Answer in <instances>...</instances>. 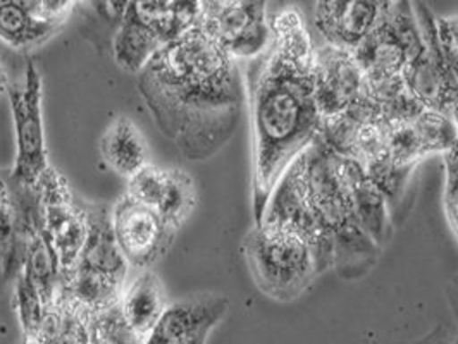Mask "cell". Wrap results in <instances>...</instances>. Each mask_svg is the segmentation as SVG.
Wrapping results in <instances>:
<instances>
[{
	"label": "cell",
	"mask_w": 458,
	"mask_h": 344,
	"mask_svg": "<svg viewBox=\"0 0 458 344\" xmlns=\"http://www.w3.org/2000/svg\"><path fill=\"white\" fill-rule=\"evenodd\" d=\"M137 88L159 131L186 161L212 159L238 128V63L200 26L162 46L138 72Z\"/></svg>",
	"instance_id": "cell-1"
},
{
	"label": "cell",
	"mask_w": 458,
	"mask_h": 344,
	"mask_svg": "<svg viewBox=\"0 0 458 344\" xmlns=\"http://www.w3.org/2000/svg\"><path fill=\"white\" fill-rule=\"evenodd\" d=\"M312 68L267 50L250 61L249 96L252 121V206L260 221L276 184L321 131Z\"/></svg>",
	"instance_id": "cell-2"
},
{
	"label": "cell",
	"mask_w": 458,
	"mask_h": 344,
	"mask_svg": "<svg viewBox=\"0 0 458 344\" xmlns=\"http://www.w3.org/2000/svg\"><path fill=\"white\" fill-rule=\"evenodd\" d=\"M309 197L322 228L333 241V269L344 279L369 271L379 247L360 226L344 184L340 183L329 159L327 145L318 137L301 152Z\"/></svg>",
	"instance_id": "cell-3"
},
{
	"label": "cell",
	"mask_w": 458,
	"mask_h": 344,
	"mask_svg": "<svg viewBox=\"0 0 458 344\" xmlns=\"http://www.w3.org/2000/svg\"><path fill=\"white\" fill-rule=\"evenodd\" d=\"M243 255L255 286L276 301H293L333 269L331 262L297 232L255 224L243 239Z\"/></svg>",
	"instance_id": "cell-4"
},
{
	"label": "cell",
	"mask_w": 458,
	"mask_h": 344,
	"mask_svg": "<svg viewBox=\"0 0 458 344\" xmlns=\"http://www.w3.org/2000/svg\"><path fill=\"white\" fill-rule=\"evenodd\" d=\"M318 137L331 150L360 164L390 202L398 200L409 176L391 162L388 122L376 100L367 95L364 102L344 114L322 121Z\"/></svg>",
	"instance_id": "cell-5"
},
{
	"label": "cell",
	"mask_w": 458,
	"mask_h": 344,
	"mask_svg": "<svg viewBox=\"0 0 458 344\" xmlns=\"http://www.w3.org/2000/svg\"><path fill=\"white\" fill-rule=\"evenodd\" d=\"M424 46L412 0H396L386 20L353 50L367 81V95L386 102L405 92L403 74Z\"/></svg>",
	"instance_id": "cell-6"
},
{
	"label": "cell",
	"mask_w": 458,
	"mask_h": 344,
	"mask_svg": "<svg viewBox=\"0 0 458 344\" xmlns=\"http://www.w3.org/2000/svg\"><path fill=\"white\" fill-rule=\"evenodd\" d=\"M379 105L388 122L391 162L407 176L419 162L435 154H446L457 141L455 121L426 109L407 90Z\"/></svg>",
	"instance_id": "cell-7"
},
{
	"label": "cell",
	"mask_w": 458,
	"mask_h": 344,
	"mask_svg": "<svg viewBox=\"0 0 458 344\" xmlns=\"http://www.w3.org/2000/svg\"><path fill=\"white\" fill-rule=\"evenodd\" d=\"M7 96L16 130V161L9 181L21 188H35L50 169L44 124V78L33 61L26 63L21 81L7 85Z\"/></svg>",
	"instance_id": "cell-8"
},
{
	"label": "cell",
	"mask_w": 458,
	"mask_h": 344,
	"mask_svg": "<svg viewBox=\"0 0 458 344\" xmlns=\"http://www.w3.org/2000/svg\"><path fill=\"white\" fill-rule=\"evenodd\" d=\"M200 28L236 63H250L271 44L267 0H202Z\"/></svg>",
	"instance_id": "cell-9"
},
{
	"label": "cell",
	"mask_w": 458,
	"mask_h": 344,
	"mask_svg": "<svg viewBox=\"0 0 458 344\" xmlns=\"http://www.w3.org/2000/svg\"><path fill=\"white\" fill-rule=\"evenodd\" d=\"M33 189L38 200L40 224L57 255L63 279L78 264L87 239L85 204L76 202L66 178L52 165Z\"/></svg>",
	"instance_id": "cell-10"
},
{
	"label": "cell",
	"mask_w": 458,
	"mask_h": 344,
	"mask_svg": "<svg viewBox=\"0 0 458 344\" xmlns=\"http://www.w3.org/2000/svg\"><path fill=\"white\" fill-rule=\"evenodd\" d=\"M413 9L424 46L405 71L403 87L426 109L452 117L458 105V80L443 55L431 9L420 0L413 2Z\"/></svg>",
	"instance_id": "cell-11"
},
{
	"label": "cell",
	"mask_w": 458,
	"mask_h": 344,
	"mask_svg": "<svg viewBox=\"0 0 458 344\" xmlns=\"http://www.w3.org/2000/svg\"><path fill=\"white\" fill-rule=\"evenodd\" d=\"M257 224L297 232L312 247H316L322 256L327 258L333 265V241L322 228L321 221L309 197L301 154L279 178Z\"/></svg>",
	"instance_id": "cell-12"
},
{
	"label": "cell",
	"mask_w": 458,
	"mask_h": 344,
	"mask_svg": "<svg viewBox=\"0 0 458 344\" xmlns=\"http://www.w3.org/2000/svg\"><path fill=\"white\" fill-rule=\"evenodd\" d=\"M115 239L130 267L152 269L171 250L180 231L171 228L150 206L140 204L128 193L111 208Z\"/></svg>",
	"instance_id": "cell-13"
},
{
	"label": "cell",
	"mask_w": 458,
	"mask_h": 344,
	"mask_svg": "<svg viewBox=\"0 0 458 344\" xmlns=\"http://www.w3.org/2000/svg\"><path fill=\"white\" fill-rule=\"evenodd\" d=\"M314 98L322 121L335 119L367 98V81L353 50L316 46L312 68Z\"/></svg>",
	"instance_id": "cell-14"
},
{
	"label": "cell",
	"mask_w": 458,
	"mask_h": 344,
	"mask_svg": "<svg viewBox=\"0 0 458 344\" xmlns=\"http://www.w3.org/2000/svg\"><path fill=\"white\" fill-rule=\"evenodd\" d=\"M126 193L143 206L156 210L174 230H182L197 206V186L193 178L176 167L147 164L131 180Z\"/></svg>",
	"instance_id": "cell-15"
},
{
	"label": "cell",
	"mask_w": 458,
	"mask_h": 344,
	"mask_svg": "<svg viewBox=\"0 0 458 344\" xmlns=\"http://www.w3.org/2000/svg\"><path fill=\"white\" fill-rule=\"evenodd\" d=\"M396 0H316L314 24L322 42L355 50L386 20Z\"/></svg>",
	"instance_id": "cell-16"
},
{
	"label": "cell",
	"mask_w": 458,
	"mask_h": 344,
	"mask_svg": "<svg viewBox=\"0 0 458 344\" xmlns=\"http://www.w3.org/2000/svg\"><path fill=\"white\" fill-rule=\"evenodd\" d=\"M228 308L229 299L223 295H195L171 303L145 344H206Z\"/></svg>",
	"instance_id": "cell-17"
},
{
	"label": "cell",
	"mask_w": 458,
	"mask_h": 344,
	"mask_svg": "<svg viewBox=\"0 0 458 344\" xmlns=\"http://www.w3.org/2000/svg\"><path fill=\"white\" fill-rule=\"evenodd\" d=\"M329 148V147H327ZM333 169L344 184L352 208L370 239L381 248L391 238L390 200L385 191L374 183L366 169L342 154L329 148Z\"/></svg>",
	"instance_id": "cell-18"
},
{
	"label": "cell",
	"mask_w": 458,
	"mask_h": 344,
	"mask_svg": "<svg viewBox=\"0 0 458 344\" xmlns=\"http://www.w3.org/2000/svg\"><path fill=\"white\" fill-rule=\"evenodd\" d=\"M87 239L74 269L107 277L126 286L128 271L131 269L115 239L111 208L106 206H85Z\"/></svg>",
	"instance_id": "cell-19"
},
{
	"label": "cell",
	"mask_w": 458,
	"mask_h": 344,
	"mask_svg": "<svg viewBox=\"0 0 458 344\" xmlns=\"http://www.w3.org/2000/svg\"><path fill=\"white\" fill-rule=\"evenodd\" d=\"M165 306L167 298L164 284L152 269L140 271L137 277L124 286L119 299L124 321L137 332L143 344L161 319Z\"/></svg>",
	"instance_id": "cell-20"
},
{
	"label": "cell",
	"mask_w": 458,
	"mask_h": 344,
	"mask_svg": "<svg viewBox=\"0 0 458 344\" xmlns=\"http://www.w3.org/2000/svg\"><path fill=\"white\" fill-rule=\"evenodd\" d=\"M102 161L117 176L131 180L148 162V145L128 115H117L98 141Z\"/></svg>",
	"instance_id": "cell-21"
},
{
	"label": "cell",
	"mask_w": 458,
	"mask_h": 344,
	"mask_svg": "<svg viewBox=\"0 0 458 344\" xmlns=\"http://www.w3.org/2000/svg\"><path fill=\"white\" fill-rule=\"evenodd\" d=\"M162 46H165V40L161 33L123 16L115 29L113 55L119 68L138 74Z\"/></svg>",
	"instance_id": "cell-22"
},
{
	"label": "cell",
	"mask_w": 458,
	"mask_h": 344,
	"mask_svg": "<svg viewBox=\"0 0 458 344\" xmlns=\"http://www.w3.org/2000/svg\"><path fill=\"white\" fill-rule=\"evenodd\" d=\"M63 24L40 21L13 0H0V40L14 50L44 46Z\"/></svg>",
	"instance_id": "cell-23"
},
{
	"label": "cell",
	"mask_w": 458,
	"mask_h": 344,
	"mask_svg": "<svg viewBox=\"0 0 458 344\" xmlns=\"http://www.w3.org/2000/svg\"><path fill=\"white\" fill-rule=\"evenodd\" d=\"M14 303L23 327L24 340H33L42 327L48 308L38 289L23 271L14 277Z\"/></svg>",
	"instance_id": "cell-24"
},
{
	"label": "cell",
	"mask_w": 458,
	"mask_h": 344,
	"mask_svg": "<svg viewBox=\"0 0 458 344\" xmlns=\"http://www.w3.org/2000/svg\"><path fill=\"white\" fill-rule=\"evenodd\" d=\"M92 344H143L124 321L119 303L90 317Z\"/></svg>",
	"instance_id": "cell-25"
},
{
	"label": "cell",
	"mask_w": 458,
	"mask_h": 344,
	"mask_svg": "<svg viewBox=\"0 0 458 344\" xmlns=\"http://www.w3.org/2000/svg\"><path fill=\"white\" fill-rule=\"evenodd\" d=\"M200 20H202V0H169L167 2L169 42L191 31L193 28H199Z\"/></svg>",
	"instance_id": "cell-26"
},
{
	"label": "cell",
	"mask_w": 458,
	"mask_h": 344,
	"mask_svg": "<svg viewBox=\"0 0 458 344\" xmlns=\"http://www.w3.org/2000/svg\"><path fill=\"white\" fill-rule=\"evenodd\" d=\"M436 31L443 55L458 80V18H436Z\"/></svg>",
	"instance_id": "cell-27"
},
{
	"label": "cell",
	"mask_w": 458,
	"mask_h": 344,
	"mask_svg": "<svg viewBox=\"0 0 458 344\" xmlns=\"http://www.w3.org/2000/svg\"><path fill=\"white\" fill-rule=\"evenodd\" d=\"M80 2L81 0H40V5L48 21L64 24L68 21V16L74 5Z\"/></svg>",
	"instance_id": "cell-28"
},
{
	"label": "cell",
	"mask_w": 458,
	"mask_h": 344,
	"mask_svg": "<svg viewBox=\"0 0 458 344\" xmlns=\"http://www.w3.org/2000/svg\"><path fill=\"white\" fill-rule=\"evenodd\" d=\"M92 2L97 14L104 20V21H111V23H119V20L124 14V9L128 5L130 0H90Z\"/></svg>",
	"instance_id": "cell-29"
},
{
	"label": "cell",
	"mask_w": 458,
	"mask_h": 344,
	"mask_svg": "<svg viewBox=\"0 0 458 344\" xmlns=\"http://www.w3.org/2000/svg\"><path fill=\"white\" fill-rule=\"evenodd\" d=\"M443 155H445V172H446L445 189L458 188V138L457 141L452 145V148Z\"/></svg>",
	"instance_id": "cell-30"
},
{
	"label": "cell",
	"mask_w": 458,
	"mask_h": 344,
	"mask_svg": "<svg viewBox=\"0 0 458 344\" xmlns=\"http://www.w3.org/2000/svg\"><path fill=\"white\" fill-rule=\"evenodd\" d=\"M445 212L458 239V188L445 189Z\"/></svg>",
	"instance_id": "cell-31"
},
{
	"label": "cell",
	"mask_w": 458,
	"mask_h": 344,
	"mask_svg": "<svg viewBox=\"0 0 458 344\" xmlns=\"http://www.w3.org/2000/svg\"><path fill=\"white\" fill-rule=\"evenodd\" d=\"M7 85H9V78H7L5 71L0 66V93H4L7 90Z\"/></svg>",
	"instance_id": "cell-32"
}]
</instances>
